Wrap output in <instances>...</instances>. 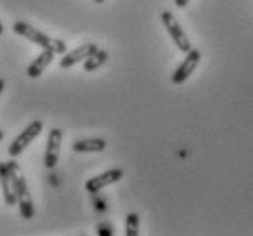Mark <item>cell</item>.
Instances as JSON below:
<instances>
[{
	"instance_id": "obj_17",
	"label": "cell",
	"mask_w": 253,
	"mask_h": 236,
	"mask_svg": "<svg viewBox=\"0 0 253 236\" xmlns=\"http://www.w3.org/2000/svg\"><path fill=\"white\" fill-rule=\"evenodd\" d=\"M4 33V26H2V22H0V35Z\"/></svg>"
},
{
	"instance_id": "obj_14",
	"label": "cell",
	"mask_w": 253,
	"mask_h": 236,
	"mask_svg": "<svg viewBox=\"0 0 253 236\" xmlns=\"http://www.w3.org/2000/svg\"><path fill=\"white\" fill-rule=\"evenodd\" d=\"M191 0H174V4H176V7H185L187 4H189Z\"/></svg>"
},
{
	"instance_id": "obj_15",
	"label": "cell",
	"mask_w": 253,
	"mask_h": 236,
	"mask_svg": "<svg viewBox=\"0 0 253 236\" xmlns=\"http://www.w3.org/2000/svg\"><path fill=\"white\" fill-rule=\"evenodd\" d=\"M99 235H112V233H110V229H107V227H99Z\"/></svg>"
},
{
	"instance_id": "obj_1",
	"label": "cell",
	"mask_w": 253,
	"mask_h": 236,
	"mask_svg": "<svg viewBox=\"0 0 253 236\" xmlns=\"http://www.w3.org/2000/svg\"><path fill=\"white\" fill-rule=\"evenodd\" d=\"M11 28L17 35L28 38L30 42L37 44L39 48H42V50H50V51H53L55 55H64V53H66V44H64L63 40L53 38V37H50V35H46V33L39 32L37 28H33V26L17 20V22H13Z\"/></svg>"
},
{
	"instance_id": "obj_18",
	"label": "cell",
	"mask_w": 253,
	"mask_h": 236,
	"mask_svg": "<svg viewBox=\"0 0 253 236\" xmlns=\"http://www.w3.org/2000/svg\"><path fill=\"white\" fill-rule=\"evenodd\" d=\"M4 139V132H2V130H0V141Z\"/></svg>"
},
{
	"instance_id": "obj_8",
	"label": "cell",
	"mask_w": 253,
	"mask_h": 236,
	"mask_svg": "<svg viewBox=\"0 0 253 236\" xmlns=\"http://www.w3.org/2000/svg\"><path fill=\"white\" fill-rule=\"evenodd\" d=\"M95 50H97V46H95L94 42H86V44H81L79 48H76V50H72V51H68V53H64V57L61 59V68H63V70H68V68H72L74 64L81 63V61H84V59L88 57V55H92Z\"/></svg>"
},
{
	"instance_id": "obj_10",
	"label": "cell",
	"mask_w": 253,
	"mask_h": 236,
	"mask_svg": "<svg viewBox=\"0 0 253 236\" xmlns=\"http://www.w3.org/2000/svg\"><path fill=\"white\" fill-rule=\"evenodd\" d=\"M53 59H55V53H53V51L42 50L37 57H35V61H33V63L26 68V75L32 77V79H37V77H41L42 73H44L46 68L53 63Z\"/></svg>"
},
{
	"instance_id": "obj_12",
	"label": "cell",
	"mask_w": 253,
	"mask_h": 236,
	"mask_svg": "<svg viewBox=\"0 0 253 236\" xmlns=\"http://www.w3.org/2000/svg\"><path fill=\"white\" fill-rule=\"evenodd\" d=\"M107 59H108V53L105 50H97L92 53V55H88V57L84 59V71H95L97 68H101L103 64L107 63Z\"/></svg>"
},
{
	"instance_id": "obj_3",
	"label": "cell",
	"mask_w": 253,
	"mask_h": 236,
	"mask_svg": "<svg viewBox=\"0 0 253 236\" xmlns=\"http://www.w3.org/2000/svg\"><path fill=\"white\" fill-rule=\"evenodd\" d=\"M42 132V121H32L28 127L20 132L15 139L11 141V145H9V148H7V152H9V156L11 158H17V156H20V154L24 152L26 148L30 147L33 143V139L37 137L39 134Z\"/></svg>"
},
{
	"instance_id": "obj_2",
	"label": "cell",
	"mask_w": 253,
	"mask_h": 236,
	"mask_svg": "<svg viewBox=\"0 0 253 236\" xmlns=\"http://www.w3.org/2000/svg\"><path fill=\"white\" fill-rule=\"evenodd\" d=\"M7 167H9L13 176V185H15V194H17V205H19L20 216L30 220L35 214V209H33V200H32V194H30L28 181H26L24 174H22L19 163L15 160L7 161Z\"/></svg>"
},
{
	"instance_id": "obj_9",
	"label": "cell",
	"mask_w": 253,
	"mask_h": 236,
	"mask_svg": "<svg viewBox=\"0 0 253 236\" xmlns=\"http://www.w3.org/2000/svg\"><path fill=\"white\" fill-rule=\"evenodd\" d=\"M0 187H2V194H4V202L6 205L13 207L17 203V194H15V185H13V176L7 163H0Z\"/></svg>"
},
{
	"instance_id": "obj_7",
	"label": "cell",
	"mask_w": 253,
	"mask_h": 236,
	"mask_svg": "<svg viewBox=\"0 0 253 236\" xmlns=\"http://www.w3.org/2000/svg\"><path fill=\"white\" fill-rule=\"evenodd\" d=\"M121 178H123V170H121V169H112V170H107V172H103V174H99V176H95V178L88 179L84 189L88 192H99L101 189H105V187L112 185L116 181H120Z\"/></svg>"
},
{
	"instance_id": "obj_6",
	"label": "cell",
	"mask_w": 253,
	"mask_h": 236,
	"mask_svg": "<svg viewBox=\"0 0 253 236\" xmlns=\"http://www.w3.org/2000/svg\"><path fill=\"white\" fill-rule=\"evenodd\" d=\"M61 143H63V130L53 128L48 135V147L44 154V165L46 169H55L59 163V154H61Z\"/></svg>"
},
{
	"instance_id": "obj_19",
	"label": "cell",
	"mask_w": 253,
	"mask_h": 236,
	"mask_svg": "<svg viewBox=\"0 0 253 236\" xmlns=\"http://www.w3.org/2000/svg\"><path fill=\"white\" fill-rule=\"evenodd\" d=\"M95 4H103V2H105V0H94Z\"/></svg>"
},
{
	"instance_id": "obj_4",
	"label": "cell",
	"mask_w": 253,
	"mask_h": 236,
	"mask_svg": "<svg viewBox=\"0 0 253 236\" xmlns=\"http://www.w3.org/2000/svg\"><path fill=\"white\" fill-rule=\"evenodd\" d=\"M162 22H164L165 30L171 35L172 42L176 44L178 50L187 53V51L191 50V42H189V38H187V35H185V32L182 30L180 22L176 20V17H174L171 11H164L162 13Z\"/></svg>"
},
{
	"instance_id": "obj_5",
	"label": "cell",
	"mask_w": 253,
	"mask_h": 236,
	"mask_svg": "<svg viewBox=\"0 0 253 236\" xmlns=\"http://www.w3.org/2000/svg\"><path fill=\"white\" fill-rule=\"evenodd\" d=\"M200 57H202V53H200L198 50H193V48H191V50L187 51V55H185L184 63L180 64V66L176 68V71L172 73V83L174 84L185 83V81L191 77V73L196 70V66H198V63H200Z\"/></svg>"
},
{
	"instance_id": "obj_16",
	"label": "cell",
	"mask_w": 253,
	"mask_h": 236,
	"mask_svg": "<svg viewBox=\"0 0 253 236\" xmlns=\"http://www.w3.org/2000/svg\"><path fill=\"white\" fill-rule=\"evenodd\" d=\"M4 86H6V83H4V79H0V94L4 92Z\"/></svg>"
},
{
	"instance_id": "obj_11",
	"label": "cell",
	"mask_w": 253,
	"mask_h": 236,
	"mask_svg": "<svg viewBox=\"0 0 253 236\" xmlns=\"http://www.w3.org/2000/svg\"><path fill=\"white\" fill-rule=\"evenodd\" d=\"M107 148V141L99 139V137H92V139H81L76 141L72 145V150L74 152H103Z\"/></svg>"
},
{
	"instance_id": "obj_13",
	"label": "cell",
	"mask_w": 253,
	"mask_h": 236,
	"mask_svg": "<svg viewBox=\"0 0 253 236\" xmlns=\"http://www.w3.org/2000/svg\"><path fill=\"white\" fill-rule=\"evenodd\" d=\"M125 235L126 236H138L139 235V216L136 214V212H130V214L126 216Z\"/></svg>"
}]
</instances>
